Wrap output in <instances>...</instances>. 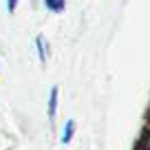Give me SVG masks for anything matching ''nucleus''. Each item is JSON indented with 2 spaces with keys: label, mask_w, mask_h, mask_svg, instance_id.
<instances>
[{
  "label": "nucleus",
  "mask_w": 150,
  "mask_h": 150,
  "mask_svg": "<svg viewBox=\"0 0 150 150\" xmlns=\"http://www.w3.org/2000/svg\"><path fill=\"white\" fill-rule=\"evenodd\" d=\"M55 108H57V88H51L49 93V117H55Z\"/></svg>",
  "instance_id": "nucleus-1"
},
{
  "label": "nucleus",
  "mask_w": 150,
  "mask_h": 150,
  "mask_svg": "<svg viewBox=\"0 0 150 150\" xmlns=\"http://www.w3.org/2000/svg\"><path fill=\"white\" fill-rule=\"evenodd\" d=\"M35 47H38V55H40V60L47 62V49H44V38L42 35L35 38Z\"/></svg>",
  "instance_id": "nucleus-2"
},
{
  "label": "nucleus",
  "mask_w": 150,
  "mask_h": 150,
  "mask_svg": "<svg viewBox=\"0 0 150 150\" xmlns=\"http://www.w3.org/2000/svg\"><path fill=\"white\" fill-rule=\"evenodd\" d=\"M49 11H64V0H44Z\"/></svg>",
  "instance_id": "nucleus-3"
},
{
  "label": "nucleus",
  "mask_w": 150,
  "mask_h": 150,
  "mask_svg": "<svg viewBox=\"0 0 150 150\" xmlns=\"http://www.w3.org/2000/svg\"><path fill=\"white\" fill-rule=\"evenodd\" d=\"M73 122H66V126H64V130H62V144H69L71 141V137H73Z\"/></svg>",
  "instance_id": "nucleus-4"
},
{
  "label": "nucleus",
  "mask_w": 150,
  "mask_h": 150,
  "mask_svg": "<svg viewBox=\"0 0 150 150\" xmlns=\"http://www.w3.org/2000/svg\"><path fill=\"white\" fill-rule=\"evenodd\" d=\"M16 5H18V0H7V9L9 11H16Z\"/></svg>",
  "instance_id": "nucleus-5"
}]
</instances>
